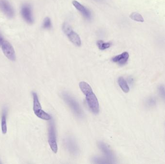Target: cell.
Instances as JSON below:
<instances>
[{"label":"cell","instance_id":"5","mask_svg":"<svg viewBox=\"0 0 165 164\" xmlns=\"http://www.w3.org/2000/svg\"><path fill=\"white\" fill-rule=\"evenodd\" d=\"M62 29L65 34L67 35L72 43L77 46H81V40L79 36L73 30L71 26L68 23L63 24Z\"/></svg>","mask_w":165,"mask_h":164},{"label":"cell","instance_id":"14","mask_svg":"<svg viewBox=\"0 0 165 164\" xmlns=\"http://www.w3.org/2000/svg\"><path fill=\"white\" fill-rule=\"evenodd\" d=\"M1 126L3 134H6L7 132V110L5 109L4 110L1 117Z\"/></svg>","mask_w":165,"mask_h":164},{"label":"cell","instance_id":"17","mask_svg":"<svg viewBox=\"0 0 165 164\" xmlns=\"http://www.w3.org/2000/svg\"><path fill=\"white\" fill-rule=\"evenodd\" d=\"M92 161L95 164H110L106 159L104 157H94L92 159Z\"/></svg>","mask_w":165,"mask_h":164},{"label":"cell","instance_id":"6","mask_svg":"<svg viewBox=\"0 0 165 164\" xmlns=\"http://www.w3.org/2000/svg\"><path fill=\"white\" fill-rule=\"evenodd\" d=\"M64 143L66 148L71 154L74 156L78 155L79 149L75 139L71 137H67L65 138Z\"/></svg>","mask_w":165,"mask_h":164},{"label":"cell","instance_id":"4","mask_svg":"<svg viewBox=\"0 0 165 164\" xmlns=\"http://www.w3.org/2000/svg\"><path fill=\"white\" fill-rule=\"evenodd\" d=\"M33 109L37 117L41 119L47 120V121L52 119L50 115H49L48 113H46L45 111L42 110V107L39 101L38 95L36 93L33 92Z\"/></svg>","mask_w":165,"mask_h":164},{"label":"cell","instance_id":"23","mask_svg":"<svg viewBox=\"0 0 165 164\" xmlns=\"http://www.w3.org/2000/svg\"><path fill=\"white\" fill-rule=\"evenodd\" d=\"M97 1H99V0H97Z\"/></svg>","mask_w":165,"mask_h":164},{"label":"cell","instance_id":"9","mask_svg":"<svg viewBox=\"0 0 165 164\" xmlns=\"http://www.w3.org/2000/svg\"><path fill=\"white\" fill-rule=\"evenodd\" d=\"M21 15L22 17L29 24H32L33 22L32 7L28 4L23 5L21 8Z\"/></svg>","mask_w":165,"mask_h":164},{"label":"cell","instance_id":"18","mask_svg":"<svg viewBox=\"0 0 165 164\" xmlns=\"http://www.w3.org/2000/svg\"><path fill=\"white\" fill-rule=\"evenodd\" d=\"M156 104V100L155 97H150L146 100V104L148 107H154Z\"/></svg>","mask_w":165,"mask_h":164},{"label":"cell","instance_id":"15","mask_svg":"<svg viewBox=\"0 0 165 164\" xmlns=\"http://www.w3.org/2000/svg\"><path fill=\"white\" fill-rule=\"evenodd\" d=\"M130 18L135 21L144 22V18L143 16L137 12H133L130 15Z\"/></svg>","mask_w":165,"mask_h":164},{"label":"cell","instance_id":"13","mask_svg":"<svg viewBox=\"0 0 165 164\" xmlns=\"http://www.w3.org/2000/svg\"><path fill=\"white\" fill-rule=\"evenodd\" d=\"M118 83L119 85L120 86L122 90L124 93H129V87L127 82L125 79H124L122 76H120L118 79Z\"/></svg>","mask_w":165,"mask_h":164},{"label":"cell","instance_id":"2","mask_svg":"<svg viewBox=\"0 0 165 164\" xmlns=\"http://www.w3.org/2000/svg\"><path fill=\"white\" fill-rule=\"evenodd\" d=\"M62 96L63 100L71 108L74 114L78 118H82L83 117V112L77 101L68 93H63Z\"/></svg>","mask_w":165,"mask_h":164},{"label":"cell","instance_id":"19","mask_svg":"<svg viewBox=\"0 0 165 164\" xmlns=\"http://www.w3.org/2000/svg\"><path fill=\"white\" fill-rule=\"evenodd\" d=\"M43 27L44 29H49L52 28V22L49 18H46L44 19L43 24Z\"/></svg>","mask_w":165,"mask_h":164},{"label":"cell","instance_id":"1","mask_svg":"<svg viewBox=\"0 0 165 164\" xmlns=\"http://www.w3.org/2000/svg\"><path fill=\"white\" fill-rule=\"evenodd\" d=\"M80 88L86 96L88 107L90 110L95 114H98L100 111V105L97 97L93 92L90 86L84 82H80Z\"/></svg>","mask_w":165,"mask_h":164},{"label":"cell","instance_id":"7","mask_svg":"<svg viewBox=\"0 0 165 164\" xmlns=\"http://www.w3.org/2000/svg\"><path fill=\"white\" fill-rule=\"evenodd\" d=\"M98 147L101 152L104 155L105 157L104 158L107 161H108L110 164L115 163L114 162L115 158H114L113 153L111 150V149L105 143L103 142H99L98 143Z\"/></svg>","mask_w":165,"mask_h":164},{"label":"cell","instance_id":"3","mask_svg":"<svg viewBox=\"0 0 165 164\" xmlns=\"http://www.w3.org/2000/svg\"><path fill=\"white\" fill-rule=\"evenodd\" d=\"M48 143L50 148L54 153L58 151V144L56 137V130L54 121L51 119L50 120L48 126Z\"/></svg>","mask_w":165,"mask_h":164},{"label":"cell","instance_id":"8","mask_svg":"<svg viewBox=\"0 0 165 164\" xmlns=\"http://www.w3.org/2000/svg\"><path fill=\"white\" fill-rule=\"evenodd\" d=\"M1 48H2L3 53L8 59L13 61L16 60L15 52L13 47L10 44L9 42L4 41L1 45Z\"/></svg>","mask_w":165,"mask_h":164},{"label":"cell","instance_id":"20","mask_svg":"<svg viewBox=\"0 0 165 164\" xmlns=\"http://www.w3.org/2000/svg\"><path fill=\"white\" fill-rule=\"evenodd\" d=\"M158 93L160 96L165 101V86L164 85H160L158 88Z\"/></svg>","mask_w":165,"mask_h":164},{"label":"cell","instance_id":"21","mask_svg":"<svg viewBox=\"0 0 165 164\" xmlns=\"http://www.w3.org/2000/svg\"><path fill=\"white\" fill-rule=\"evenodd\" d=\"M4 41L3 37L1 36V35L0 34V46H1L3 43H4Z\"/></svg>","mask_w":165,"mask_h":164},{"label":"cell","instance_id":"11","mask_svg":"<svg viewBox=\"0 0 165 164\" xmlns=\"http://www.w3.org/2000/svg\"><path fill=\"white\" fill-rule=\"evenodd\" d=\"M129 57V53L127 51H125L120 54L113 57L112 59V61L114 63L118 64L119 65H124L127 63Z\"/></svg>","mask_w":165,"mask_h":164},{"label":"cell","instance_id":"10","mask_svg":"<svg viewBox=\"0 0 165 164\" xmlns=\"http://www.w3.org/2000/svg\"><path fill=\"white\" fill-rule=\"evenodd\" d=\"M72 3L76 9H77L78 11H79L80 13H81L86 19H89V20L91 19V13L87 8L84 7V5H82L76 1H73Z\"/></svg>","mask_w":165,"mask_h":164},{"label":"cell","instance_id":"22","mask_svg":"<svg viewBox=\"0 0 165 164\" xmlns=\"http://www.w3.org/2000/svg\"><path fill=\"white\" fill-rule=\"evenodd\" d=\"M1 162H0V164H1Z\"/></svg>","mask_w":165,"mask_h":164},{"label":"cell","instance_id":"16","mask_svg":"<svg viewBox=\"0 0 165 164\" xmlns=\"http://www.w3.org/2000/svg\"><path fill=\"white\" fill-rule=\"evenodd\" d=\"M98 47L101 50H104L106 49H108L109 48L111 47V43L108 42V43H104L103 40H100L97 42Z\"/></svg>","mask_w":165,"mask_h":164},{"label":"cell","instance_id":"12","mask_svg":"<svg viewBox=\"0 0 165 164\" xmlns=\"http://www.w3.org/2000/svg\"><path fill=\"white\" fill-rule=\"evenodd\" d=\"M1 6L2 9L5 15L9 18H12L14 15V10L9 3L6 0H1Z\"/></svg>","mask_w":165,"mask_h":164}]
</instances>
